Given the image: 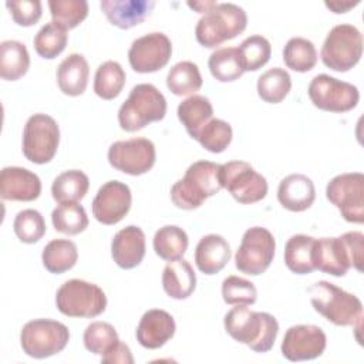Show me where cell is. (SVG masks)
I'll return each instance as SVG.
<instances>
[{"instance_id":"6da1fadb","label":"cell","mask_w":364,"mask_h":364,"mask_svg":"<svg viewBox=\"0 0 364 364\" xmlns=\"http://www.w3.org/2000/svg\"><path fill=\"white\" fill-rule=\"evenodd\" d=\"M223 324L233 340L246 344L256 353L272 350L279 333V323L274 316L264 311H252L243 304L230 309L225 314Z\"/></svg>"},{"instance_id":"7a4b0ae2","label":"cell","mask_w":364,"mask_h":364,"mask_svg":"<svg viewBox=\"0 0 364 364\" xmlns=\"http://www.w3.org/2000/svg\"><path fill=\"white\" fill-rule=\"evenodd\" d=\"M363 252L364 235L361 232L316 239L313 250L314 269L336 277L344 276L350 267L363 272Z\"/></svg>"},{"instance_id":"3957f363","label":"cell","mask_w":364,"mask_h":364,"mask_svg":"<svg viewBox=\"0 0 364 364\" xmlns=\"http://www.w3.org/2000/svg\"><path fill=\"white\" fill-rule=\"evenodd\" d=\"M220 165L210 161H196L188 166L182 179L171 188V199L179 209L199 208L205 199L216 195L220 189Z\"/></svg>"},{"instance_id":"277c9868","label":"cell","mask_w":364,"mask_h":364,"mask_svg":"<svg viewBox=\"0 0 364 364\" xmlns=\"http://www.w3.org/2000/svg\"><path fill=\"white\" fill-rule=\"evenodd\" d=\"M314 310L336 326H355L360 328L363 318L361 300L341 287L320 280L309 287Z\"/></svg>"},{"instance_id":"5b68a950","label":"cell","mask_w":364,"mask_h":364,"mask_svg":"<svg viewBox=\"0 0 364 364\" xmlns=\"http://www.w3.org/2000/svg\"><path fill=\"white\" fill-rule=\"evenodd\" d=\"M166 114V100L152 84H136L128 98L118 109L119 127L127 132H135L148 124L164 119Z\"/></svg>"},{"instance_id":"8992f818","label":"cell","mask_w":364,"mask_h":364,"mask_svg":"<svg viewBox=\"0 0 364 364\" xmlns=\"http://www.w3.org/2000/svg\"><path fill=\"white\" fill-rule=\"evenodd\" d=\"M247 24L246 11L235 3H216L196 23L195 37L206 48L235 38Z\"/></svg>"},{"instance_id":"52a82bcc","label":"cell","mask_w":364,"mask_h":364,"mask_svg":"<svg viewBox=\"0 0 364 364\" xmlns=\"http://www.w3.org/2000/svg\"><path fill=\"white\" fill-rule=\"evenodd\" d=\"M55 306L68 317H97L107 307V296L94 283L71 279L64 282L55 293Z\"/></svg>"},{"instance_id":"ba28073f","label":"cell","mask_w":364,"mask_h":364,"mask_svg":"<svg viewBox=\"0 0 364 364\" xmlns=\"http://www.w3.org/2000/svg\"><path fill=\"white\" fill-rule=\"evenodd\" d=\"M363 54V36L353 24L334 26L323 43L320 55L326 67L346 73L351 70L361 58Z\"/></svg>"},{"instance_id":"9c48e42d","label":"cell","mask_w":364,"mask_h":364,"mask_svg":"<svg viewBox=\"0 0 364 364\" xmlns=\"http://www.w3.org/2000/svg\"><path fill=\"white\" fill-rule=\"evenodd\" d=\"M70 340L68 328L55 320L36 318L26 323L20 333L23 351L33 358H47L63 351Z\"/></svg>"},{"instance_id":"30bf717a","label":"cell","mask_w":364,"mask_h":364,"mask_svg":"<svg viewBox=\"0 0 364 364\" xmlns=\"http://www.w3.org/2000/svg\"><path fill=\"white\" fill-rule=\"evenodd\" d=\"M60 144V128L47 114L31 115L23 129V155L33 164L50 162Z\"/></svg>"},{"instance_id":"8fae6325","label":"cell","mask_w":364,"mask_h":364,"mask_svg":"<svg viewBox=\"0 0 364 364\" xmlns=\"http://www.w3.org/2000/svg\"><path fill=\"white\" fill-rule=\"evenodd\" d=\"M276 242L270 230L262 226L249 228L235 255L236 269L249 276H259L273 262Z\"/></svg>"},{"instance_id":"7c38bea8","label":"cell","mask_w":364,"mask_h":364,"mask_svg":"<svg viewBox=\"0 0 364 364\" xmlns=\"http://www.w3.org/2000/svg\"><path fill=\"white\" fill-rule=\"evenodd\" d=\"M219 178L222 188L243 205L259 202L267 193L266 178L245 161H230L220 165Z\"/></svg>"},{"instance_id":"4fadbf2b","label":"cell","mask_w":364,"mask_h":364,"mask_svg":"<svg viewBox=\"0 0 364 364\" xmlns=\"http://www.w3.org/2000/svg\"><path fill=\"white\" fill-rule=\"evenodd\" d=\"M326 196L347 222H364V175L361 172L334 176L327 183Z\"/></svg>"},{"instance_id":"5bb4252c","label":"cell","mask_w":364,"mask_h":364,"mask_svg":"<svg viewBox=\"0 0 364 364\" xmlns=\"http://www.w3.org/2000/svg\"><path fill=\"white\" fill-rule=\"evenodd\" d=\"M309 98L314 107L328 112H347L360 100L358 88L328 74L316 75L309 84Z\"/></svg>"},{"instance_id":"9a60e30c","label":"cell","mask_w":364,"mask_h":364,"mask_svg":"<svg viewBox=\"0 0 364 364\" xmlns=\"http://www.w3.org/2000/svg\"><path fill=\"white\" fill-rule=\"evenodd\" d=\"M156 151L146 138L117 141L108 148V162L112 168L132 176L146 173L155 164Z\"/></svg>"},{"instance_id":"2e32d148","label":"cell","mask_w":364,"mask_h":364,"mask_svg":"<svg viewBox=\"0 0 364 364\" xmlns=\"http://www.w3.org/2000/svg\"><path fill=\"white\" fill-rule=\"evenodd\" d=\"M171 54L172 43L169 37L161 31H154L132 41L128 50V60L134 71L148 74L164 68Z\"/></svg>"},{"instance_id":"e0dca14e","label":"cell","mask_w":364,"mask_h":364,"mask_svg":"<svg viewBox=\"0 0 364 364\" xmlns=\"http://www.w3.org/2000/svg\"><path fill=\"white\" fill-rule=\"evenodd\" d=\"M327 337L318 326L296 324L287 328L282 341V354L289 361H306L320 357Z\"/></svg>"},{"instance_id":"ac0fdd59","label":"cell","mask_w":364,"mask_h":364,"mask_svg":"<svg viewBox=\"0 0 364 364\" xmlns=\"http://www.w3.org/2000/svg\"><path fill=\"white\" fill-rule=\"evenodd\" d=\"M132 195L127 183L119 181L105 182L92 200V215L102 225L121 222L131 209Z\"/></svg>"},{"instance_id":"d6986e66","label":"cell","mask_w":364,"mask_h":364,"mask_svg":"<svg viewBox=\"0 0 364 364\" xmlns=\"http://www.w3.org/2000/svg\"><path fill=\"white\" fill-rule=\"evenodd\" d=\"M40 178L21 166H6L0 172V196L4 200L30 202L40 196Z\"/></svg>"},{"instance_id":"ffe728a7","label":"cell","mask_w":364,"mask_h":364,"mask_svg":"<svg viewBox=\"0 0 364 364\" xmlns=\"http://www.w3.org/2000/svg\"><path fill=\"white\" fill-rule=\"evenodd\" d=\"M175 330V320L168 311L152 309L142 314L136 327V340L142 347L156 350L173 337Z\"/></svg>"},{"instance_id":"44dd1931","label":"cell","mask_w":364,"mask_h":364,"mask_svg":"<svg viewBox=\"0 0 364 364\" xmlns=\"http://www.w3.org/2000/svg\"><path fill=\"white\" fill-rule=\"evenodd\" d=\"M145 233L135 225L118 230L111 242V256L121 269L136 267L145 256Z\"/></svg>"},{"instance_id":"7402d4cb","label":"cell","mask_w":364,"mask_h":364,"mask_svg":"<svg viewBox=\"0 0 364 364\" xmlns=\"http://www.w3.org/2000/svg\"><path fill=\"white\" fill-rule=\"evenodd\" d=\"M280 205L290 212H303L309 209L316 199L313 181L303 173H291L283 178L277 188Z\"/></svg>"},{"instance_id":"603a6c76","label":"cell","mask_w":364,"mask_h":364,"mask_svg":"<svg viewBox=\"0 0 364 364\" xmlns=\"http://www.w3.org/2000/svg\"><path fill=\"white\" fill-rule=\"evenodd\" d=\"M101 10L108 21L118 28L127 30L142 23L152 9L154 0H101Z\"/></svg>"},{"instance_id":"cb8c5ba5","label":"cell","mask_w":364,"mask_h":364,"mask_svg":"<svg viewBox=\"0 0 364 364\" xmlns=\"http://www.w3.org/2000/svg\"><path fill=\"white\" fill-rule=\"evenodd\" d=\"M232 252L228 240L220 235L203 236L195 249L196 267L205 274H215L220 272L230 260Z\"/></svg>"},{"instance_id":"d4e9b609","label":"cell","mask_w":364,"mask_h":364,"mask_svg":"<svg viewBox=\"0 0 364 364\" xmlns=\"http://www.w3.org/2000/svg\"><path fill=\"white\" fill-rule=\"evenodd\" d=\"M55 75L61 92L71 97L81 95L88 84V63L82 54L73 53L60 63Z\"/></svg>"},{"instance_id":"484cf974","label":"cell","mask_w":364,"mask_h":364,"mask_svg":"<svg viewBox=\"0 0 364 364\" xmlns=\"http://www.w3.org/2000/svg\"><path fill=\"white\" fill-rule=\"evenodd\" d=\"M162 287L172 299H188L196 287V274L191 263L185 259L171 260L162 272Z\"/></svg>"},{"instance_id":"4316f807","label":"cell","mask_w":364,"mask_h":364,"mask_svg":"<svg viewBox=\"0 0 364 364\" xmlns=\"http://www.w3.org/2000/svg\"><path fill=\"white\" fill-rule=\"evenodd\" d=\"M178 118L195 139L198 132L213 118V107L205 95L193 94L178 105Z\"/></svg>"},{"instance_id":"83f0119b","label":"cell","mask_w":364,"mask_h":364,"mask_svg":"<svg viewBox=\"0 0 364 364\" xmlns=\"http://www.w3.org/2000/svg\"><path fill=\"white\" fill-rule=\"evenodd\" d=\"M316 237L307 235H293L284 247V263L296 274H309L314 269L313 250Z\"/></svg>"},{"instance_id":"f1b7e54d","label":"cell","mask_w":364,"mask_h":364,"mask_svg":"<svg viewBox=\"0 0 364 364\" xmlns=\"http://www.w3.org/2000/svg\"><path fill=\"white\" fill-rule=\"evenodd\" d=\"M30 67L27 47L17 40H6L0 44V77L7 81L21 78Z\"/></svg>"},{"instance_id":"f546056e","label":"cell","mask_w":364,"mask_h":364,"mask_svg":"<svg viewBox=\"0 0 364 364\" xmlns=\"http://www.w3.org/2000/svg\"><path fill=\"white\" fill-rule=\"evenodd\" d=\"M90 188L88 176L78 169H70L60 173L51 185V195L60 205L75 203L81 200Z\"/></svg>"},{"instance_id":"4dcf8cb0","label":"cell","mask_w":364,"mask_h":364,"mask_svg":"<svg viewBox=\"0 0 364 364\" xmlns=\"http://www.w3.org/2000/svg\"><path fill=\"white\" fill-rule=\"evenodd\" d=\"M78 259V250L73 240L53 239L50 240L41 253L44 267L54 274H61L73 269Z\"/></svg>"},{"instance_id":"1f68e13d","label":"cell","mask_w":364,"mask_h":364,"mask_svg":"<svg viewBox=\"0 0 364 364\" xmlns=\"http://www.w3.org/2000/svg\"><path fill=\"white\" fill-rule=\"evenodd\" d=\"M188 235L176 225H165L154 235V250L164 260L182 259L188 249Z\"/></svg>"},{"instance_id":"d6a6232c","label":"cell","mask_w":364,"mask_h":364,"mask_svg":"<svg viewBox=\"0 0 364 364\" xmlns=\"http://www.w3.org/2000/svg\"><path fill=\"white\" fill-rule=\"evenodd\" d=\"M208 67L213 78L220 82H230L245 73L237 47L216 48L208 60Z\"/></svg>"},{"instance_id":"836d02e7","label":"cell","mask_w":364,"mask_h":364,"mask_svg":"<svg viewBox=\"0 0 364 364\" xmlns=\"http://www.w3.org/2000/svg\"><path fill=\"white\" fill-rule=\"evenodd\" d=\"M166 87L175 95H193L202 87V75L192 61L176 63L166 75Z\"/></svg>"},{"instance_id":"e575fe53","label":"cell","mask_w":364,"mask_h":364,"mask_svg":"<svg viewBox=\"0 0 364 364\" xmlns=\"http://www.w3.org/2000/svg\"><path fill=\"white\" fill-rule=\"evenodd\" d=\"M125 71L119 63L108 60L102 63L94 77V92L102 100H114L125 85Z\"/></svg>"},{"instance_id":"d590c367","label":"cell","mask_w":364,"mask_h":364,"mask_svg":"<svg viewBox=\"0 0 364 364\" xmlns=\"http://www.w3.org/2000/svg\"><path fill=\"white\" fill-rule=\"evenodd\" d=\"M284 64L297 73L310 71L317 63L314 44L304 37H291L283 48Z\"/></svg>"},{"instance_id":"8d00e7d4","label":"cell","mask_w":364,"mask_h":364,"mask_svg":"<svg viewBox=\"0 0 364 364\" xmlns=\"http://www.w3.org/2000/svg\"><path fill=\"white\" fill-rule=\"evenodd\" d=\"M291 88V78L289 73L280 67L264 71L257 78L259 97L270 104L282 102Z\"/></svg>"},{"instance_id":"74e56055","label":"cell","mask_w":364,"mask_h":364,"mask_svg":"<svg viewBox=\"0 0 364 364\" xmlns=\"http://www.w3.org/2000/svg\"><path fill=\"white\" fill-rule=\"evenodd\" d=\"M51 222L57 232L64 235H78L88 226L85 209L78 203H63L51 213Z\"/></svg>"},{"instance_id":"f35d334b","label":"cell","mask_w":364,"mask_h":364,"mask_svg":"<svg viewBox=\"0 0 364 364\" xmlns=\"http://www.w3.org/2000/svg\"><path fill=\"white\" fill-rule=\"evenodd\" d=\"M82 340L90 353L101 357L108 354L121 341L114 326L107 321H94L88 324Z\"/></svg>"},{"instance_id":"ab89813d","label":"cell","mask_w":364,"mask_h":364,"mask_svg":"<svg viewBox=\"0 0 364 364\" xmlns=\"http://www.w3.org/2000/svg\"><path fill=\"white\" fill-rule=\"evenodd\" d=\"M67 30L54 21H50L37 31L34 37V48L40 57L53 60L63 53L67 46Z\"/></svg>"},{"instance_id":"60d3db41","label":"cell","mask_w":364,"mask_h":364,"mask_svg":"<svg viewBox=\"0 0 364 364\" xmlns=\"http://www.w3.org/2000/svg\"><path fill=\"white\" fill-rule=\"evenodd\" d=\"M48 7L53 21L64 30L77 27L88 16L85 0H50Z\"/></svg>"},{"instance_id":"b9f144b4","label":"cell","mask_w":364,"mask_h":364,"mask_svg":"<svg viewBox=\"0 0 364 364\" xmlns=\"http://www.w3.org/2000/svg\"><path fill=\"white\" fill-rule=\"evenodd\" d=\"M237 50L245 71H256L262 68L272 55V46L269 40L259 34L246 37Z\"/></svg>"},{"instance_id":"7bdbcfd3","label":"cell","mask_w":364,"mask_h":364,"mask_svg":"<svg viewBox=\"0 0 364 364\" xmlns=\"http://www.w3.org/2000/svg\"><path fill=\"white\" fill-rule=\"evenodd\" d=\"M232 127L229 122L219 119V118H212L196 135V141L209 152L213 154H220L223 152L230 141H232Z\"/></svg>"},{"instance_id":"ee69618b","label":"cell","mask_w":364,"mask_h":364,"mask_svg":"<svg viewBox=\"0 0 364 364\" xmlns=\"http://www.w3.org/2000/svg\"><path fill=\"white\" fill-rule=\"evenodd\" d=\"M13 229L16 236L23 243H36L46 233V222L43 215L36 209H23L20 210L13 222Z\"/></svg>"},{"instance_id":"f6af8a7d","label":"cell","mask_w":364,"mask_h":364,"mask_svg":"<svg viewBox=\"0 0 364 364\" xmlns=\"http://www.w3.org/2000/svg\"><path fill=\"white\" fill-rule=\"evenodd\" d=\"M222 297L225 303L232 306H249L256 301L257 290L252 282L232 274L222 282Z\"/></svg>"},{"instance_id":"bcb514c9","label":"cell","mask_w":364,"mask_h":364,"mask_svg":"<svg viewBox=\"0 0 364 364\" xmlns=\"http://www.w3.org/2000/svg\"><path fill=\"white\" fill-rule=\"evenodd\" d=\"M6 7L16 24L28 27L36 24L41 17V1L40 0H13L7 1Z\"/></svg>"},{"instance_id":"7dc6e473","label":"cell","mask_w":364,"mask_h":364,"mask_svg":"<svg viewBox=\"0 0 364 364\" xmlns=\"http://www.w3.org/2000/svg\"><path fill=\"white\" fill-rule=\"evenodd\" d=\"M101 363L104 364H132L134 363V357L131 354V350L127 344L124 343H118L108 354L101 357Z\"/></svg>"},{"instance_id":"c3c4849f","label":"cell","mask_w":364,"mask_h":364,"mask_svg":"<svg viewBox=\"0 0 364 364\" xmlns=\"http://www.w3.org/2000/svg\"><path fill=\"white\" fill-rule=\"evenodd\" d=\"M360 1L357 0V1H347V3H344V1H326V6L330 9V10H333V13H346L347 10H350L351 7H354V6H357Z\"/></svg>"},{"instance_id":"681fc988","label":"cell","mask_w":364,"mask_h":364,"mask_svg":"<svg viewBox=\"0 0 364 364\" xmlns=\"http://www.w3.org/2000/svg\"><path fill=\"white\" fill-rule=\"evenodd\" d=\"M216 4V1H188V6L195 9L198 13H206L208 10H210L213 6Z\"/></svg>"}]
</instances>
